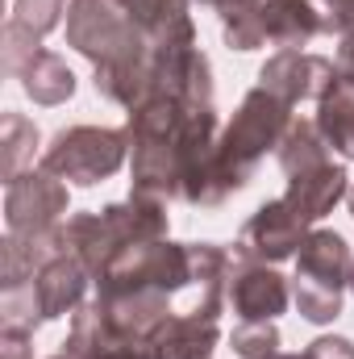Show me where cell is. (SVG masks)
<instances>
[{"instance_id":"obj_1","label":"cell","mask_w":354,"mask_h":359,"mask_svg":"<svg viewBox=\"0 0 354 359\" xmlns=\"http://www.w3.org/2000/svg\"><path fill=\"white\" fill-rule=\"evenodd\" d=\"M292 104L279 100L275 92L267 88H250L242 96L234 121L221 130L217 147H213V163H208V196H204V209L221 205L225 196L242 192L255 168L263 163L267 151H279L288 126H292Z\"/></svg>"},{"instance_id":"obj_2","label":"cell","mask_w":354,"mask_h":359,"mask_svg":"<svg viewBox=\"0 0 354 359\" xmlns=\"http://www.w3.org/2000/svg\"><path fill=\"white\" fill-rule=\"evenodd\" d=\"M167 201H150V196H134L129 201H117V205H104L96 213H76L63 222V234H67V251L92 271V280L108 268L117 255L142 247V243H159L167 238Z\"/></svg>"},{"instance_id":"obj_3","label":"cell","mask_w":354,"mask_h":359,"mask_svg":"<svg viewBox=\"0 0 354 359\" xmlns=\"http://www.w3.org/2000/svg\"><path fill=\"white\" fill-rule=\"evenodd\" d=\"M354 255L338 230H309V238L296 251L292 297L304 322L330 326L342 313V292L351 288Z\"/></svg>"},{"instance_id":"obj_4","label":"cell","mask_w":354,"mask_h":359,"mask_svg":"<svg viewBox=\"0 0 354 359\" xmlns=\"http://www.w3.org/2000/svg\"><path fill=\"white\" fill-rule=\"evenodd\" d=\"M129 159V134L104 130V126H71L50 138L42 151V168L59 180H71L80 188H92L100 180L117 176Z\"/></svg>"},{"instance_id":"obj_5","label":"cell","mask_w":354,"mask_h":359,"mask_svg":"<svg viewBox=\"0 0 354 359\" xmlns=\"http://www.w3.org/2000/svg\"><path fill=\"white\" fill-rule=\"evenodd\" d=\"M309 238V226L288 209V201H267L250 213V222L242 226L238 243H234V259L238 264H283L300 251V243Z\"/></svg>"},{"instance_id":"obj_6","label":"cell","mask_w":354,"mask_h":359,"mask_svg":"<svg viewBox=\"0 0 354 359\" xmlns=\"http://www.w3.org/2000/svg\"><path fill=\"white\" fill-rule=\"evenodd\" d=\"M338 84V67L325 55H309V50H275L259 67V88L275 92L279 100H288L292 109L300 100H321L325 92Z\"/></svg>"},{"instance_id":"obj_7","label":"cell","mask_w":354,"mask_h":359,"mask_svg":"<svg viewBox=\"0 0 354 359\" xmlns=\"http://www.w3.org/2000/svg\"><path fill=\"white\" fill-rule=\"evenodd\" d=\"M63 213H67V184L46 168L21 172L4 192L8 230H50L63 226Z\"/></svg>"},{"instance_id":"obj_8","label":"cell","mask_w":354,"mask_h":359,"mask_svg":"<svg viewBox=\"0 0 354 359\" xmlns=\"http://www.w3.org/2000/svg\"><path fill=\"white\" fill-rule=\"evenodd\" d=\"M67 355L71 359H163L150 339L117 330L96 301H84L71 313V334H67Z\"/></svg>"},{"instance_id":"obj_9","label":"cell","mask_w":354,"mask_h":359,"mask_svg":"<svg viewBox=\"0 0 354 359\" xmlns=\"http://www.w3.org/2000/svg\"><path fill=\"white\" fill-rule=\"evenodd\" d=\"M288 280L271 264H238L229 268V301L242 322H275L288 309Z\"/></svg>"},{"instance_id":"obj_10","label":"cell","mask_w":354,"mask_h":359,"mask_svg":"<svg viewBox=\"0 0 354 359\" xmlns=\"http://www.w3.org/2000/svg\"><path fill=\"white\" fill-rule=\"evenodd\" d=\"M346 192H351V172H346V163L330 159V163H321V168H309V172L288 176L283 201H288V209H292L304 226H313V222H321L325 213H334V205H338Z\"/></svg>"},{"instance_id":"obj_11","label":"cell","mask_w":354,"mask_h":359,"mask_svg":"<svg viewBox=\"0 0 354 359\" xmlns=\"http://www.w3.org/2000/svg\"><path fill=\"white\" fill-rule=\"evenodd\" d=\"M63 251H67L63 226H50V230H8L4 243H0V288L34 280Z\"/></svg>"},{"instance_id":"obj_12","label":"cell","mask_w":354,"mask_h":359,"mask_svg":"<svg viewBox=\"0 0 354 359\" xmlns=\"http://www.w3.org/2000/svg\"><path fill=\"white\" fill-rule=\"evenodd\" d=\"M88 280H92V271L71 251L55 255L46 268L29 280V288L38 297V309H42V322H55L63 313H76L84 305V297H88Z\"/></svg>"},{"instance_id":"obj_13","label":"cell","mask_w":354,"mask_h":359,"mask_svg":"<svg viewBox=\"0 0 354 359\" xmlns=\"http://www.w3.org/2000/svg\"><path fill=\"white\" fill-rule=\"evenodd\" d=\"M263 34L279 50H300L325 34V8L317 0H263Z\"/></svg>"},{"instance_id":"obj_14","label":"cell","mask_w":354,"mask_h":359,"mask_svg":"<svg viewBox=\"0 0 354 359\" xmlns=\"http://www.w3.org/2000/svg\"><path fill=\"white\" fill-rule=\"evenodd\" d=\"M221 339V318H204V313H171L159 330H155V347L163 359H208Z\"/></svg>"},{"instance_id":"obj_15","label":"cell","mask_w":354,"mask_h":359,"mask_svg":"<svg viewBox=\"0 0 354 359\" xmlns=\"http://www.w3.org/2000/svg\"><path fill=\"white\" fill-rule=\"evenodd\" d=\"M317 130H321V138L342 155V159H354V88L351 84H334V88L325 92L321 100H317Z\"/></svg>"},{"instance_id":"obj_16","label":"cell","mask_w":354,"mask_h":359,"mask_svg":"<svg viewBox=\"0 0 354 359\" xmlns=\"http://www.w3.org/2000/svg\"><path fill=\"white\" fill-rule=\"evenodd\" d=\"M21 88L34 104H63L76 96V76L55 50H38V59L21 72Z\"/></svg>"},{"instance_id":"obj_17","label":"cell","mask_w":354,"mask_h":359,"mask_svg":"<svg viewBox=\"0 0 354 359\" xmlns=\"http://www.w3.org/2000/svg\"><path fill=\"white\" fill-rule=\"evenodd\" d=\"M275 155H279V168H283L288 176H296V172H309V168L330 163V159H334V147L321 138L317 121L296 117V121L288 126V134H283V142H279Z\"/></svg>"},{"instance_id":"obj_18","label":"cell","mask_w":354,"mask_h":359,"mask_svg":"<svg viewBox=\"0 0 354 359\" xmlns=\"http://www.w3.org/2000/svg\"><path fill=\"white\" fill-rule=\"evenodd\" d=\"M34 151H38V126L25 117V113H4L0 117V176L4 184L25 172V163H34Z\"/></svg>"},{"instance_id":"obj_19","label":"cell","mask_w":354,"mask_h":359,"mask_svg":"<svg viewBox=\"0 0 354 359\" xmlns=\"http://www.w3.org/2000/svg\"><path fill=\"white\" fill-rule=\"evenodd\" d=\"M221 34H225V46L229 50H259L267 42L263 34V0H238V4H225L221 13Z\"/></svg>"},{"instance_id":"obj_20","label":"cell","mask_w":354,"mask_h":359,"mask_svg":"<svg viewBox=\"0 0 354 359\" xmlns=\"http://www.w3.org/2000/svg\"><path fill=\"white\" fill-rule=\"evenodd\" d=\"M38 50H46V46H42V38L34 29H25L21 21L4 25V34H0V67H4V76L21 80V72L38 59Z\"/></svg>"},{"instance_id":"obj_21","label":"cell","mask_w":354,"mask_h":359,"mask_svg":"<svg viewBox=\"0 0 354 359\" xmlns=\"http://www.w3.org/2000/svg\"><path fill=\"white\" fill-rule=\"evenodd\" d=\"M121 4H125V13L146 34H167V29L183 25V21H192L187 17V4L192 0H121Z\"/></svg>"},{"instance_id":"obj_22","label":"cell","mask_w":354,"mask_h":359,"mask_svg":"<svg viewBox=\"0 0 354 359\" xmlns=\"http://www.w3.org/2000/svg\"><path fill=\"white\" fill-rule=\"evenodd\" d=\"M229 347L242 359H271L279 355V330H275V322H242L229 334Z\"/></svg>"},{"instance_id":"obj_23","label":"cell","mask_w":354,"mask_h":359,"mask_svg":"<svg viewBox=\"0 0 354 359\" xmlns=\"http://www.w3.org/2000/svg\"><path fill=\"white\" fill-rule=\"evenodd\" d=\"M63 13H67V0H13V21H21L38 38H46L50 29H59Z\"/></svg>"},{"instance_id":"obj_24","label":"cell","mask_w":354,"mask_h":359,"mask_svg":"<svg viewBox=\"0 0 354 359\" xmlns=\"http://www.w3.org/2000/svg\"><path fill=\"white\" fill-rule=\"evenodd\" d=\"M325 4V34H354V0H321Z\"/></svg>"},{"instance_id":"obj_25","label":"cell","mask_w":354,"mask_h":359,"mask_svg":"<svg viewBox=\"0 0 354 359\" xmlns=\"http://www.w3.org/2000/svg\"><path fill=\"white\" fill-rule=\"evenodd\" d=\"M304 359H354V343L342 339V334H325V339L309 343Z\"/></svg>"},{"instance_id":"obj_26","label":"cell","mask_w":354,"mask_h":359,"mask_svg":"<svg viewBox=\"0 0 354 359\" xmlns=\"http://www.w3.org/2000/svg\"><path fill=\"white\" fill-rule=\"evenodd\" d=\"M334 67H338V80L354 88V34L338 38V59H334Z\"/></svg>"},{"instance_id":"obj_27","label":"cell","mask_w":354,"mask_h":359,"mask_svg":"<svg viewBox=\"0 0 354 359\" xmlns=\"http://www.w3.org/2000/svg\"><path fill=\"white\" fill-rule=\"evenodd\" d=\"M346 205H351V217H354V184H351V192H346Z\"/></svg>"},{"instance_id":"obj_28","label":"cell","mask_w":354,"mask_h":359,"mask_svg":"<svg viewBox=\"0 0 354 359\" xmlns=\"http://www.w3.org/2000/svg\"><path fill=\"white\" fill-rule=\"evenodd\" d=\"M271 359H304V355H283V351H279V355H271Z\"/></svg>"},{"instance_id":"obj_29","label":"cell","mask_w":354,"mask_h":359,"mask_svg":"<svg viewBox=\"0 0 354 359\" xmlns=\"http://www.w3.org/2000/svg\"><path fill=\"white\" fill-rule=\"evenodd\" d=\"M50 359H71V355H67V351H63V355H50Z\"/></svg>"},{"instance_id":"obj_30","label":"cell","mask_w":354,"mask_h":359,"mask_svg":"<svg viewBox=\"0 0 354 359\" xmlns=\"http://www.w3.org/2000/svg\"><path fill=\"white\" fill-rule=\"evenodd\" d=\"M351 292H354V271H351Z\"/></svg>"}]
</instances>
